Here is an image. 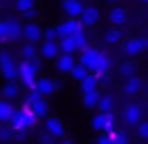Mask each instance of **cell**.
<instances>
[{"label":"cell","mask_w":148,"mask_h":144,"mask_svg":"<svg viewBox=\"0 0 148 144\" xmlns=\"http://www.w3.org/2000/svg\"><path fill=\"white\" fill-rule=\"evenodd\" d=\"M120 40H122V32H120L118 28H109L107 32H105V41H107L109 45H116Z\"/></svg>","instance_id":"obj_23"},{"label":"cell","mask_w":148,"mask_h":144,"mask_svg":"<svg viewBox=\"0 0 148 144\" xmlns=\"http://www.w3.org/2000/svg\"><path fill=\"white\" fill-rule=\"evenodd\" d=\"M0 73H2V77H4L6 81L13 83V81L17 79V64L11 60V62H8V64L0 66Z\"/></svg>","instance_id":"obj_16"},{"label":"cell","mask_w":148,"mask_h":144,"mask_svg":"<svg viewBox=\"0 0 148 144\" xmlns=\"http://www.w3.org/2000/svg\"><path fill=\"white\" fill-rule=\"evenodd\" d=\"M13 112H15L13 105L0 99V122H10L11 116H13Z\"/></svg>","instance_id":"obj_18"},{"label":"cell","mask_w":148,"mask_h":144,"mask_svg":"<svg viewBox=\"0 0 148 144\" xmlns=\"http://www.w3.org/2000/svg\"><path fill=\"white\" fill-rule=\"evenodd\" d=\"M0 40H4V25L0 23Z\"/></svg>","instance_id":"obj_40"},{"label":"cell","mask_w":148,"mask_h":144,"mask_svg":"<svg viewBox=\"0 0 148 144\" xmlns=\"http://www.w3.org/2000/svg\"><path fill=\"white\" fill-rule=\"evenodd\" d=\"M34 90L40 96H51V94H54L56 88H54V81L51 79V77H40V79H36Z\"/></svg>","instance_id":"obj_10"},{"label":"cell","mask_w":148,"mask_h":144,"mask_svg":"<svg viewBox=\"0 0 148 144\" xmlns=\"http://www.w3.org/2000/svg\"><path fill=\"white\" fill-rule=\"evenodd\" d=\"M96 142L98 144H111V137H109V135H99Z\"/></svg>","instance_id":"obj_37"},{"label":"cell","mask_w":148,"mask_h":144,"mask_svg":"<svg viewBox=\"0 0 148 144\" xmlns=\"http://www.w3.org/2000/svg\"><path fill=\"white\" fill-rule=\"evenodd\" d=\"M83 105L86 109H94L96 105H98V99H99V94L98 90H92V92H86V94H83Z\"/></svg>","instance_id":"obj_22"},{"label":"cell","mask_w":148,"mask_h":144,"mask_svg":"<svg viewBox=\"0 0 148 144\" xmlns=\"http://www.w3.org/2000/svg\"><path fill=\"white\" fill-rule=\"evenodd\" d=\"M141 4H145V6H148V0H139Z\"/></svg>","instance_id":"obj_43"},{"label":"cell","mask_w":148,"mask_h":144,"mask_svg":"<svg viewBox=\"0 0 148 144\" xmlns=\"http://www.w3.org/2000/svg\"><path fill=\"white\" fill-rule=\"evenodd\" d=\"M146 96H148V83H146Z\"/></svg>","instance_id":"obj_44"},{"label":"cell","mask_w":148,"mask_h":144,"mask_svg":"<svg viewBox=\"0 0 148 144\" xmlns=\"http://www.w3.org/2000/svg\"><path fill=\"white\" fill-rule=\"evenodd\" d=\"M54 30H56V36L58 38H71L73 34H77L79 30H84V28L81 26L79 19H68V21L60 23Z\"/></svg>","instance_id":"obj_4"},{"label":"cell","mask_w":148,"mask_h":144,"mask_svg":"<svg viewBox=\"0 0 148 144\" xmlns=\"http://www.w3.org/2000/svg\"><path fill=\"white\" fill-rule=\"evenodd\" d=\"M41 56L47 58V60H54V58L60 54V49H58V43L56 41H45L43 45H41Z\"/></svg>","instance_id":"obj_14"},{"label":"cell","mask_w":148,"mask_h":144,"mask_svg":"<svg viewBox=\"0 0 148 144\" xmlns=\"http://www.w3.org/2000/svg\"><path fill=\"white\" fill-rule=\"evenodd\" d=\"M92 127H94L96 131H101V129H103V114H101V112L92 118Z\"/></svg>","instance_id":"obj_33"},{"label":"cell","mask_w":148,"mask_h":144,"mask_svg":"<svg viewBox=\"0 0 148 144\" xmlns=\"http://www.w3.org/2000/svg\"><path fill=\"white\" fill-rule=\"evenodd\" d=\"M139 43H141V51L148 49V38H141V40H139Z\"/></svg>","instance_id":"obj_38"},{"label":"cell","mask_w":148,"mask_h":144,"mask_svg":"<svg viewBox=\"0 0 148 144\" xmlns=\"http://www.w3.org/2000/svg\"><path fill=\"white\" fill-rule=\"evenodd\" d=\"M69 75H71L73 81H79V83H81V81H83L84 77L88 75V71H86V68H83L81 64H75V66L71 68V71H69Z\"/></svg>","instance_id":"obj_24"},{"label":"cell","mask_w":148,"mask_h":144,"mask_svg":"<svg viewBox=\"0 0 148 144\" xmlns=\"http://www.w3.org/2000/svg\"><path fill=\"white\" fill-rule=\"evenodd\" d=\"M101 53L98 49H92V47H84L83 53H81V62L79 64L83 68H86V71H94L96 66H98V60H99Z\"/></svg>","instance_id":"obj_3"},{"label":"cell","mask_w":148,"mask_h":144,"mask_svg":"<svg viewBox=\"0 0 148 144\" xmlns=\"http://www.w3.org/2000/svg\"><path fill=\"white\" fill-rule=\"evenodd\" d=\"M41 144H53V142H51L49 137H43V139H41Z\"/></svg>","instance_id":"obj_39"},{"label":"cell","mask_w":148,"mask_h":144,"mask_svg":"<svg viewBox=\"0 0 148 144\" xmlns=\"http://www.w3.org/2000/svg\"><path fill=\"white\" fill-rule=\"evenodd\" d=\"M112 105H114V99H112V96H99L98 99V105L96 107H99L101 114H105V112H111L112 111Z\"/></svg>","instance_id":"obj_19"},{"label":"cell","mask_w":148,"mask_h":144,"mask_svg":"<svg viewBox=\"0 0 148 144\" xmlns=\"http://www.w3.org/2000/svg\"><path fill=\"white\" fill-rule=\"evenodd\" d=\"M84 4L81 0H62V10L68 15V19H79Z\"/></svg>","instance_id":"obj_7"},{"label":"cell","mask_w":148,"mask_h":144,"mask_svg":"<svg viewBox=\"0 0 148 144\" xmlns=\"http://www.w3.org/2000/svg\"><path fill=\"white\" fill-rule=\"evenodd\" d=\"M45 127H47V133L51 135V137H54V139H62V137H64V133H66L62 122L56 118V116H51V118H47Z\"/></svg>","instance_id":"obj_11"},{"label":"cell","mask_w":148,"mask_h":144,"mask_svg":"<svg viewBox=\"0 0 148 144\" xmlns=\"http://www.w3.org/2000/svg\"><path fill=\"white\" fill-rule=\"evenodd\" d=\"M71 40H73V43H75V49L77 51H83L84 47H88L86 45V34H84V30H79L77 34H73L71 36Z\"/></svg>","instance_id":"obj_25"},{"label":"cell","mask_w":148,"mask_h":144,"mask_svg":"<svg viewBox=\"0 0 148 144\" xmlns=\"http://www.w3.org/2000/svg\"><path fill=\"white\" fill-rule=\"evenodd\" d=\"M135 69H137V66L133 64V62H124L122 66H120V73H122L124 77H131V75H135Z\"/></svg>","instance_id":"obj_30"},{"label":"cell","mask_w":148,"mask_h":144,"mask_svg":"<svg viewBox=\"0 0 148 144\" xmlns=\"http://www.w3.org/2000/svg\"><path fill=\"white\" fill-rule=\"evenodd\" d=\"M60 144H73V142H71V141H62Z\"/></svg>","instance_id":"obj_42"},{"label":"cell","mask_w":148,"mask_h":144,"mask_svg":"<svg viewBox=\"0 0 148 144\" xmlns=\"http://www.w3.org/2000/svg\"><path fill=\"white\" fill-rule=\"evenodd\" d=\"M15 8H17L19 13H25V11L36 8V0H17V2H15Z\"/></svg>","instance_id":"obj_27"},{"label":"cell","mask_w":148,"mask_h":144,"mask_svg":"<svg viewBox=\"0 0 148 144\" xmlns=\"http://www.w3.org/2000/svg\"><path fill=\"white\" fill-rule=\"evenodd\" d=\"M109 21L114 25V28H116V26L126 25V21H127V13H126V10H124V8H120V6L111 8V11H109Z\"/></svg>","instance_id":"obj_12"},{"label":"cell","mask_w":148,"mask_h":144,"mask_svg":"<svg viewBox=\"0 0 148 144\" xmlns=\"http://www.w3.org/2000/svg\"><path fill=\"white\" fill-rule=\"evenodd\" d=\"M58 49L62 51V54H73L77 51L71 38H60V41H58Z\"/></svg>","instance_id":"obj_20"},{"label":"cell","mask_w":148,"mask_h":144,"mask_svg":"<svg viewBox=\"0 0 148 144\" xmlns=\"http://www.w3.org/2000/svg\"><path fill=\"white\" fill-rule=\"evenodd\" d=\"M25 19H28V21H32V19H36V15H38V11H36V8L34 10H28V11H25V13H21Z\"/></svg>","instance_id":"obj_36"},{"label":"cell","mask_w":148,"mask_h":144,"mask_svg":"<svg viewBox=\"0 0 148 144\" xmlns=\"http://www.w3.org/2000/svg\"><path fill=\"white\" fill-rule=\"evenodd\" d=\"M101 131H105L107 135L114 131V114L112 112H105L103 114V129Z\"/></svg>","instance_id":"obj_26"},{"label":"cell","mask_w":148,"mask_h":144,"mask_svg":"<svg viewBox=\"0 0 148 144\" xmlns=\"http://www.w3.org/2000/svg\"><path fill=\"white\" fill-rule=\"evenodd\" d=\"M2 94H4V97H17L19 96V86L15 83H8L6 86H4V90H2Z\"/></svg>","instance_id":"obj_29"},{"label":"cell","mask_w":148,"mask_h":144,"mask_svg":"<svg viewBox=\"0 0 148 144\" xmlns=\"http://www.w3.org/2000/svg\"><path fill=\"white\" fill-rule=\"evenodd\" d=\"M38 73L34 71V68L30 66V62H25L23 60L21 64H17V79L21 81V84L28 90H32L34 84H36V79H38Z\"/></svg>","instance_id":"obj_2"},{"label":"cell","mask_w":148,"mask_h":144,"mask_svg":"<svg viewBox=\"0 0 148 144\" xmlns=\"http://www.w3.org/2000/svg\"><path fill=\"white\" fill-rule=\"evenodd\" d=\"M79 19H81V26H96L99 23V10L96 6H84L83 8V11H81V15H79Z\"/></svg>","instance_id":"obj_5"},{"label":"cell","mask_w":148,"mask_h":144,"mask_svg":"<svg viewBox=\"0 0 148 144\" xmlns=\"http://www.w3.org/2000/svg\"><path fill=\"white\" fill-rule=\"evenodd\" d=\"M111 137V144H127V135L124 131H112L109 133Z\"/></svg>","instance_id":"obj_28"},{"label":"cell","mask_w":148,"mask_h":144,"mask_svg":"<svg viewBox=\"0 0 148 144\" xmlns=\"http://www.w3.org/2000/svg\"><path fill=\"white\" fill-rule=\"evenodd\" d=\"M139 90H141V79H139L137 75L127 77L126 83H124V94L126 96H135Z\"/></svg>","instance_id":"obj_15"},{"label":"cell","mask_w":148,"mask_h":144,"mask_svg":"<svg viewBox=\"0 0 148 144\" xmlns=\"http://www.w3.org/2000/svg\"><path fill=\"white\" fill-rule=\"evenodd\" d=\"M36 116L32 114V111H30L28 107H23L21 111H15L13 116H11V129L13 131H26L28 127H32L34 124H36Z\"/></svg>","instance_id":"obj_1"},{"label":"cell","mask_w":148,"mask_h":144,"mask_svg":"<svg viewBox=\"0 0 148 144\" xmlns=\"http://www.w3.org/2000/svg\"><path fill=\"white\" fill-rule=\"evenodd\" d=\"M141 116H143V112H141L139 105H135V103L126 105V109H124V120H126L127 126H137L141 122Z\"/></svg>","instance_id":"obj_9"},{"label":"cell","mask_w":148,"mask_h":144,"mask_svg":"<svg viewBox=\"0 0 148 144\" xmlns=\"http://www.w3.org/2000/svg\"><path fill=\"white\" fill-rule=\"evenodd\" d=\"M73 66H75L73 54H58L56 56V68H58L60 73H69Z\"/></svg>","instance_id":"obj_13"},{"label":"cell","mask_w":148,"mask_h":144,"mask_svg":"<svg viewBox=\"0 0 148 144\" xmlns=\"http://www.w3.org/2000/svg\"><path fill=\"white\" fill-rule=\"evenodd\" d=\"M11 135H13V129H11V127H2V129H0V139H2V141L11 139Z\"/></svg>","instance_id":"obj_35"},{"label":"cell","mask_w":148,"mask_h":144,"mask_svg":"<svg viewBox=\"0 0 148 144\" xmlns=\"http://www.w3.org/2000/svg\"><path fill=\"white\" fill-rule=\"evenodd\" d=\"M2 25H4V40H17L23 34V26L17 19H8Z\"/></svg>","instance_id":"obj_6"},{"label":"cell","mask_w":148,"mask_h":144,"mask_svg":"<svg viewBox=\"0 0 148 144\" xmlns=\"http://www.w3.org/2000/svg\"><path fill=\"white\" fill-rule=\"evenodd\" d=\"M137 133L141 139H148V120H145V122H139L137 124Z\"/></svg>","instance_id":"obj_32"},{"label":"cell","mask_w":148,"mask_h":144,"mask_svg":"<svg viewBox=\"0 0 148 144\" xmlns=\"http://www.w3.org/2000/svg\"><path fill=\"white\" fill-rule=\"evenodd\" d=\"M96 86H98V79H96L94 75H86L83 81H81V90H83V94L96 90Z\"/></svg>","instance_id":"obj_21"},{"label":"cell","mask_w":148,"mask_h":144,"mask_svg":"<svg viewBox=\"0 0 148 144\" xmlns=\"http://www.w3.org/2000/svg\"><path fill=\"white\" fill-rule=\"evenodd\" d=\"M105 2H109V4H116L118 0H105Z\"/></svg>","instance_id":"obj_41"},{"label":"cell","mask_w":148,"mask_h":144,"mask_svg":"<svg viewBox=\"0 0 148 144\" xmlns=\"http://www.w3.org/2000/svg\"><path fill=\"white\" fill-rule=\"evenodd\" d=\"M23 36H25L30 43H36V41H40L41 38H43V30H41V26L38 25V23H26V25L23 26Z\"/></svg>","instance_id":"obj_8"},{"label":"cell","mask_w":148,"mask_h":144,"mask_svg":"<svg viewBox=\"0 0 148 144\" xmlns=\"http://www.w3.org/2000/svg\"><path fill=\"white\" fill-rule=\"evenodd\" d=\"M43 38H45V41H56V30L51 26V28H45L43 30Z\"/></svg>","instance_id":"obj_34"},{"label":"cell","mask_w":148,"mask_h":144,"mask_svg":"<svg viewBox=\"0 0 148 144\" xmlns=\"http://www.w3.org/2000/svg\"><path fill=\"white\" fill-rule=\"evenodd\" d=\"M21 54H23V60L28 62V60H32V58H36V49H34V45H25V47L21 49Z\"/></svg>","instance_id":"obj_31"},{"label":"cell","mask_w":148,"mask_h":144,"mask_svg":"<svg viewBox=\"0 0 148 144\" xmlns=\"http://www.w3.org/2000/svg\"><path fill=\"white\" fill-rule=\"evenodd\" d=\"M124 53H126L127 56H137L139 53H143L141 43H139V38H130V40L124 43Z\"/></svg>","instance_id":"obj_17"}]
</instances>
